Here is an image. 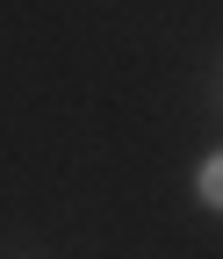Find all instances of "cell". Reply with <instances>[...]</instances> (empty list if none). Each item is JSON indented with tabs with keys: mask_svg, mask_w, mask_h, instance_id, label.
Listing matches in <instances>:
<instances>
[{
	"mask_svg": "<svg viewBox=\"0 0 223 259\" xmlns=\"http://www.w3.org/2000/svg\"><path fill=\"white\" fill-rule=\"evenodd\" d=\"M202 194H209L216 209H223V158H209V173H202Z\"/></svg>",
	"mask_w": 223,
	"mask_h": 259,
	"instance_id": "6da1fadb",
	"label": "cell"
}]
</instances>
